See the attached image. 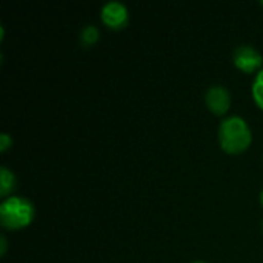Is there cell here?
Instances as JSON below:
<instances>
[{
	"instance_id": "cell-1",
	"label": "cell",
	"mask_w": 263,
	"mask_h": 263,
	"mask_svg": "<svg viewBox=\"0 0 263 263\" xmlns=\"http://www.w3.org/2000/svg\"><path fill=\"white\" fill-rule=\"evenodd\" d=\"M253 133L247 120L240 116H230L219 126L220 148L228 154H240L250 148Z\"/></svg>"
},
{
	"instance_id": "cell-2",
	"label": "cell",
	"mask_w": 263,
	"mask_h": 263,
	"mask_svg": "<svg viewBox=\"0 0 263 263\" xmlns=\"http://www.w3.org/2000/svg\"><path fill=\"white\" fill-rule=\"evenodd\" d=\"M35 217V206L22 196H9L0 203V225L5 230L17 231L29 227Z\"/></svg>"
},
{
	"instance_id": "cell-3",
	"label": "cell",
	"mask_w": 263,
	"mask_h": 263,
	"mask_svg": "<svg viewBox=\"0 0 263 263\" xmlns=\"http://www.w3.org/2000/svg\"><path fill=\"white\" fill-rule=\"evenodd\" d=\"M233 62L240 71H243L247 74H253L256 71H260V66L263 65V57L259 52V49H256L254 46L240 45L234 49Z\"/></svg>"
},
{
	"instance_id": "cell-4",
	"label": "cell",
	"mask_w": 263,
	"mask_h": 263,
	"mask_svg": "<svg viewBox=\"0 0 263 263\" xmlns=\"http://www.w3.org/2000/svg\"><path fill=\"white\" fill-rule=\"evenodd\" d=\"M100 18L102 22L111 28V29H122L128 25L129 20V12L128 8L117 0L106 2L102 9H100Z\"/></svg>"
},
{
	"instance_id": "cell-5",
	"label": "cell",
	"mask_w": 263,
	"mask_h": 263,
	"mask_svg": "<svg viewBox=\"0 0 263 263\" xmlns=\"http://www.w3.org/2000/svg\"><path fill=\"white\" fill-rule=\"evenodd\" d=\"M205 103L208 109L216 116H225L231 108V94L222 85H214L206 89Z\"/></svg>"
},
{
	"instance_id": "cell-6",
	"label": "cell",
	"mask_w": 263,
	"mask_h": 263,
	"mask_svg": "<svg viewBox=\"0 0 263 263\" xmlns=\"http://www.w3.org/2000/svg\"><path fill=\"white\" fill-rule=\"evenodd\" d=\"M15 188V176L11 170L6 166L0 168V196L2 197H9V193Z\"/></svg>"
},
{
	"instance_id": "cell-7",
	"label": "cell",
	"mask_w": 263,
	"mask_h": 263,
	"mask_svg": "<svg viewBox=\"0 0 263 263\" xmlns=\"http://www.w3.org/2000/svg\"><path fill=\"white\" fill-rule=\"evenodd\" d=\"M99 37H100L99 28L94 26V25H86V26H83V29L80 32V43L88 48V46L96 45Z\"/></svg>"
},
{
	"instance_id": "cell-8",
	"label": "cell",
	"mask_w": 263,
	"mask_h": 263,
	"mask_svg": "<svg viewBox=\"0 0 263 263\" xmlns=\"http://www.w3.org/2000/svg\"><path fill=\"white\" fill-rule=\"evenodd\" d=\"M251 94H253V99H254L256 105L263 111V68L256 74V77H254L253 88H251Z\"/></svg>"
},
{
	"instance_id": "cell-9",
	"label": "cell",
	"mask_w": 263,
	"mask_h": 263,
	"mask_svg": "<svg viewBox=\"0 0 263 263\" xmlns=\"http://www.w3.org/2000/svg\"><path fill=\"white\" fill-rule=\"evenodd\" d=\"M12 146V137L8 133L0 134V153H6L8 148Z\"/></svg>"
},
{
	"instance_id": "cell-10",
	"label": "cell",
	"mask_w": 263,
	"mask_h": 263,
	"mask_svg": "<svg viewBox=\"0 0 263 263\" xmlns=\"http://www.w3.org/2000/svg\"><path fill=\"white\" fill-rule=\"evenodd\" d=\"M0 243H2L0 254H2V256H5V254H6V248H8V243H6V237H5V236H2V237H0Z\"/></svg>"
},
{
	"instance_id": "cell-11",
	"label": "cell",
	"mask_w": 263,
	"mask_h": 263,
	"mask_svg": "<svg viewBox=\"0 0 263 263\" xmlns=\"http://www.w3.org/2000/svg\"><path fill=\"white\" fill-rule=\"evenodd\" d=\"M260 203H262V206H263V190H262V193H260Z\"/></svg>"
},
{
	"instance_id": "cell-12",
	"label": "cell",
	"mask_w": 263,
	"mask_h": 263,
	"mask_svg": "<svg viewBox=\"0 0 263 263\" xmlns=\"http://www.w3.org/2000/svg\"><path fill=\"white\" fill-rule=\"evenodd\" d=\"M193 263H208V262H203V260H196V262Z\"/></svg>"
},
{
	"instance_id": "cell-13",
	"label": "cell",
	"mask_w": 263,
	"mask_h": 263,
	"mask_svg": "<svg viewBox=\"0 0 263 263\" xmlns=\"http://www.w3.org/2000/svg\"><path fill=\"white\" fill-rule=\"evenodd\" d=\"M260 3H262V6H263V0H262V2H260Z\"/></svg>"
},
{
	"instance_id": "cell-14",
	"label": "cell",
	"mask_w": 263,
	"mask_h": 263,
	"mask_svg": "<svg viewBox=\"0 0 263 263\" xmlns=\"http://www.w3.org/2000/svg\"><path fill=\"white\" fill-rule=\"evenodd\" d=\"M262 228H263V223H262Z\"/></svg>"
}]
</instances>
